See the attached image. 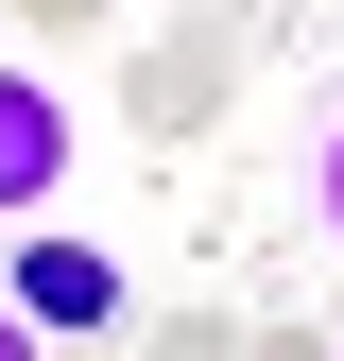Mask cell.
<instances>
[{
	"instance_id": "obj_1",
	"label": "cell",
	"mask_w": 344,
	"mask_h": 361,
	"mask_svg": "<svg viewBox=\"0 0 344 361\" xmlns=\"http://www.w3.org/2000/svg\"><path fill=\"white\" fill-rule=\"evenodd\" d=\"M241 69H258V0H172V35L121 69V121L138 138H207L241 104Z\"/></svg>"
},
{
	"instance_id": "obj_2",
	"label": "cell",
	"mask_w": 344,
	"mask_h": 361,
	"mask_svg": "<svg viewBox=\"0 0 344 361\" xmlns=\"http://www.w3.org/2000/svg\"><path fill=\"white\" fill-rule=\"evenodd\" d=\"M0 310H18L35 344H104V327H121L138 293H121V258H104V241H69V224H35V241L0 258Z\"/></svg>"
},
{
	"instance_id": "obj_3",
	"label": "cell",
	"mask_w": 344,
	"mask_h": 361,
	"mask_svg": "<svg viewBox=\"0 0 344 361\" xmlns=\"http://www.w3.org/2000/svg\"><path fill=\"white\" fill-rule=\"evenodd\" d=\"M52 190H69V86L0 52V224H35Z\"/></svg>"
},
{
	"instance_id": "obj_4",
	"label": "cell",
	"mask_w": 344,
	"mask_h": 361,
	"mask_svg": "<svg viewBox=\"0 0 344 361\" xmlns=\"http://www.w3.org/2000/svg\"><path fill=\"white\" fill-rule=\"evenodd\" d=\"M138 361H241V327H224V310H155Z\"/></svg>"
},
{
	"instance_id": "obj_5",
	"label": "cell",
	"mask_w": 344,
	"mask_h": 361,
	"mask_svg": "<svg viewBox=\"0 0 344 361\" xmlns=\"http://www.w3.org/2000/svg\"><path fill=\"white\" fill-rule=\"evenodd\" d=\"M310 224H327V241H344V86H327V104H310Z\"/></svg>"
},
{
	"instance_id": "obj_6",
	"label": "cell",
	"mask_w": 344,
	"mask_h": 361,
	"mask_svg": "<svg viewBox=\"0 0 344 361\" xmlns=\"http://www.w3.org/2000/svg\"><path fill=\"white\" fill-rule=\"evenodd\" d=\"M0 18H18V35H52V52H69V35H104L121 0H0Z\"/></svg>"
},
{
	"instance_id": "obj_7",
	"label": "cell",
	"mask_w": 344,
	"mask_h": 361,
	"mask_svg": "<svg viewBox=\"0 0 344 361\" xmlns=\"http://www.w3.org/2000/svg\"><path fill=\"white\" fill-rule=\"evenodd\" d=\"M241 361H327V344H310V327H276V344H241Z\"/></svg>"
},
{
	"instance_id": "obj_8",
	"label": "cell",
	"mask_w": 344,
	"mask_h": 361,
	"mask_svg": "<svg viewBox=\"0 0 344 361\" xmlns=\"http://www.w3.org/2000/svg\"><path fill=\"white\" fill-rule=\"evenodd\" d=\"M0 361H52V344H35V327H18V310H0Z\"/></svg>"
}]
</instances>
